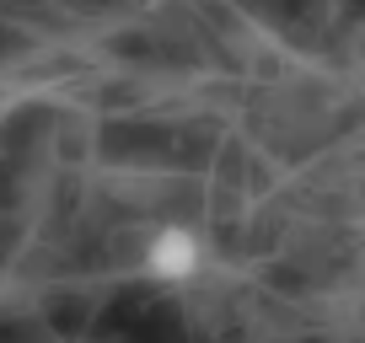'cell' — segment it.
<instances>
[{"label":"cell","instance_id":"cell-1","mask_svg":"<svg viewBox=\"0 0 365 343\" xmlns=\"http://www.w3.org/2000/svg\"><path fill=\"white\" fill-rule=\"evenodd\" d=\"M205 268H210V241L188 220H161L140 241V274L150 285H194Z\"/></svg>","mask_w":365,"mask_h":343}]
</instances>
